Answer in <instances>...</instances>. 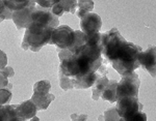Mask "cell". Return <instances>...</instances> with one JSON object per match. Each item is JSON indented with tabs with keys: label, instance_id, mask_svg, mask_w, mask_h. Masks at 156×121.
<instances>
[{
	"label": "cell",
	"instance_id": "31",
	"mask_svg": "<svg viewBox=\"0 0 156 121\" xmlns=\"http://www.w3.org/2000/svg\"><path fill=\"white\" fill-rule=\"evenodd\" d=\"M0 106H1V105H0Z\"/></svg>",
	"mask_w": 156,
	"mask_h": 121
},
{
	"label": "cell",
	"instance_id": "8",
	"mask_svg": "<svg viewBox=\"0 0 156 121\" xmlns=\"http://www.w3.org/2000/svg\"><path fill=\"white\" fill-rule=\"evenodd\" d=\"M36 7V1H29L24 8L12 12V21L19 30L26 29L31 23V14Z\"/></svg>",
	"mask_w": 156,
	"mask_h": 121
},
{
	"label": "cell",
	"instance_id": "21",
	"mask_svg": "<svg viewBox=\"0 0 156 121\" xmlns=\"http://www.w3.org/2000/svg\"><path fill=\"white\" fill-rule=\"evenodd\" d=\"M121 117L118 114L117 108L112 107L106 110L103 114V121H120Z\"/></svg>",
	"mask_w": 156,
	"mask_h": 121
},
{
	"label": "cell",
	"instance_id": "17",
	"mask_svg": "<svg viewBox=\"0 0 156 121\" xmlns=\"http://www.w3.org/2000/svg\"><path fill=\"white\" fill-rule=\"evenodd\" d=\"M15 72L11 66H6L3 69L0 70V89H3L9 86V78L14 77Z\"/></svg>",
	"mask_w": 156,
	"mask_h": 121
},
{
	"label": "cell",
	"instance_id": "12",
	"mask_svg": "<svg viewBox=\"0 0 156 121\" xmlns=\"http://www.w3.org/2000/svg\"><path fill=\"white\" fill-rule=\"evenodd\" d=\"M15 111H16L18 117L23 118L25 120H29L36 116L37 109L31 102V99H29L21 103L19 106H15Z\"/></svg>",
	"mask_w": 156,
	"mask_h": 121
},
{
	"label": "cell",
	"instance_id": "13",
	"mask_svg": "<svg viewBox=\"0 0 156 121\" xmlns=\"http://www.w3.org/2000/svg\"><path fill=\"white\" fill-rule=\"evenodd\" d=\"M55 99V96L51 93H43V92H34L31 96V102L34 103L39 110L48 109L49 105Z\"/></svg>",
	"mask_w": 156,
	"mask_h": 121
},
{
	"label": "cell",
	"instance_id": "4",
	"mask_svg": "<svg viewBox=\"0 0 156 121\" xmlns=\"http://www.w3.org/2000/svg\"><path fill=\"white\" fill-rule=\"evenodd\" d=\"M140 80L137 74L131 72L129 75L123 76L117 85V99L126 96H135L138 95Z\"/></svg>",
	"mask_w": 156,
	"mask_h": 121
},
{
	"label": "cell",
	"instance_id": "29",
	"mask_svg": "<svg viewBox=\"0 0 156 121\" xmlns=\"http://www.w3.org/2000/svg\"><path fill=\"white\" fill-rule=\"evenodd\" d=\"M18 121H27V120H25V119H23V118H20V117H19Z\"/></svg>",
	"mask_w": 156,
	"mask_h": 121
},
{
	"label": "cell",
	"instance_id": "18",
	"mask_svg": "<svg viewBox=\"0 0 156 121\" xmlns=\"http://www.w3.org/2000/svg\"><path fill=\"white\" fill-rule=\"evenodd\" d=\"M85 44V35L82 31L79 30H75V37L73 40L72 46L68 49V51H70L71 53H74L77 49H79L81 46H83Z\"/></svg>",
	"mask_w": 156,
	"mask_h": 121
},
{
	"label": "cell",
	"instance_id": "1",
	"mask_svg": "<svg viewBox=\"0 0 156 121\" xmlns=\"http://www.w3.org/2000/svg\"><path fill=\"white\" fill-rule=\"evenodd\" d=\"M100 46L102 48V55L112 63L114 69L121 77L134 72L140 66L138 55L143 51L142 47L127 42L120 34L118 28H112L102 33Z\"/></svg>",
	"mask_w": 156,
	"mask_h": 121
},
{
	"label": "cell",
	"instance_id": "20",
	"mask_svg": "<svg viewBox=\"0 0 156 121\" xmlns=\"http://www.w3.org/2000/svg\"><path fill=\"white\" fill-rule=\"evenodd\" d=\"M51 89V84L49 81L42 80L37 82L34 85V92H43V93H50Z\"/></svg>",
	"mask_w": 156,
	"mask_h": 121
},
{
	"label": "cell",
	"instance_id": "27",
	"mask_svg": "<svg viewBox=\"0 0 156 121\" xmlns=\"http://www.w3.org/2000/svg\"><path fill=\"white\" fill-rule=\"evenodd\" d=\"M30 121H40V118L37 117V116H34V117H32L31 119H29Z\"/></svg>",
	"mask_w": 156,
	"mask_h": 121
},
{
	"label": "cell",
	"instance_id": "2",
	"mask_svg": "<svg viewBox=\"0 0 156 121\" xmlns=\"http://www.w3.org/2000/svg\"><path fill=\"white\" fill-rule=\"evenodd\" d=\"M58 57V72L70 79H77L96 72L103 63L102 48L100 45L90 46L84 44L74 53L60 50Z\"/></svg>",
	"mask_w": 156,
	"mask_h": 121
},
{
	"label": "cell",
	"instance_id": "28",
	"mask_svg": "<svg viewBox=\"0 0 156 121\" xmlns=\"http://www.w3.org/2000/svg\"><path fill=\"white\" fill-rule=\"evenodd\" d=\"M3 20H5V17H4V15H0V23H1Z\"/></svg>",
	"mask_w": 156,
	"mask_h": 121
},
{
	"label": "cell",
	"instance_id": "30",
	"mask_svg": "<svg viewBox=\"0 0 156 121\" xmlns=\"http://www.w3.org/2000/svg\"><path fill=\"white\" fill-rule=\"evenodd\" d=\"M120 121H123V119H121V120H120Z\"/></svg>",
	"mask_w": 156,
	"mask_h": 121
},
{
	"label": "cell",
	"instance_id": "15",
	"mask_svg": "<svg viewBox=\"0 0 156 121\" xmlns=\"http://www.w3.org/2000/svg\"><path fill=\"white\" fill-rule=\"evenodd\" d=\"M117 81H109L106 88L102 92L101 98L104 100H107L109 103H115L117 102Z\"/></svg>",
	"mask_w": 156,
	"mask_h": 121
},
{
	"label": "cell",
	"instance_id": "10",
	"mask_svg": "<svg viewBox=\"0 0 156 121\" xmlns=\"http://www.w3.org/2000/svg\"><path fill=\"white\" fill-rule=\"evenodd\" d=\"M138 62L152 77H155L156 53L154 47L150 46L147 50L140 52V54L138 55Z\"/></svg>",
	"mask_w": 156,
	"mask_h": 121
},
{
	"label": "cell",
	"instance_id": "9",
	"mask_svg": "<svg viewBox=\"0 0 156 121\" xmlns=\"http://www.w3.org/2000/svg\"><path fill=\"white\" fill-rule=\"evenodd\" d=\"M102 27V20L99 15L89 12L80 19V28L84 35H92L98 33Z\"/></svg>",
	"mask_w": 156,
	"mask_h": 121
},
{
	"label": "cell",
	"instance_id": "25",
	"mask_svg": "<svg viewBox=\"0 0 156 121\" xmlns=\"http://www.w3.org/2000/svg\"><path fill=\"white\" fill-rule=\"evenodd\" d=\"M6 64H7L6 54L3 51H1V50H0V70L3 69L4 67H6Z\"/></svg>",
	"mask_w": 156,
	"mask_h": 121
},
{
	"label": "cell",
	"instance_id": "22",
	"mask_svg": "<svg viewBox=\"0 0 156 121\" xmlns=\"http://www.w3.org/2000/svg\"><path fill=\"white\" fill-rule=\"evenodd\" d=\"M12 92L9 89H6V88L0 89V105H9V102L12 100Z\"/></svg>",
	"mask_w": 156,
	"mask_h": 121
},
{
	"label": "cell",
	"instance_id": "11",
	"mask_svg": "<svg viewBox=\"0 0 156 121\" xmlns=\"http://www.w3.org/2000/svg\"><path fill=\"white\" fill-rule=\"evenodd\" d=\"M77 1L74 0H56L55 4L52 6L51 12L55 17H62L65 12H71L74 14L76 12Z\"/></svg>",
	"mask_w": 156,
	"mask_h": 121
},
{
	"label": "cell",
	"instance_id": "26",
	"mask_svg": "<svg viewBox=\"0 0 156 121\" xmlns=\"http://www.w3.org/2000/svg\"><path fill=\"white\" fill-rule=\"evenodd\" d=\"M71 119H72V121H80L77 118V114H72L71 115Z\"/></svg>",
	"mask_w": 156,
	"mask_h": 121
},
{
	"label": "cell",
	"instance_id": "23",
	"mask_svg": "<svg viewBox=\"0 0 156 121\" xmlns=\"http://www.w3.org/2000/svg\"><path fill=\"white\" fill-rule=\"evenodd\" d=\"M123 121H147V115L144 112H138L136 114L132 115L131 117L127 118V119H123Z\"/></svg>",
	"mask_w": 156,
	"mask_h": 121
},
{
	"label": "cell",
	"instance_id": "7",
	"mask_svg": "<svg viewBox=\"0 0 156 121\" xmlns=\"http://www.w3.org/2000/svg\"><path fill=\"white\" fill-rule=\"evenodd\" d=\"M31 22L42 24V25H44V26L50 27V28H52V29H55L59 26L58 18L55 17L54 15L52 14L51 9L42 8V7L37 6V5L31 14Z\"/></svg>",
	"mask_w": 156,
	"mask_h": 121
},
{
	"label": "cell",
	"instance_id": "3",
	"mask_svg": "<svg viewBox=\"0 0 156 121\" xmlns=\"http://www.w3.org/2000/svg\"><path fill=\"white\" fill-rule=\"evenodd\" d=\"M53 29L42 24L31 22L26 28L22 42V49L39 52L45 45L50 44Z\"/></svg>",
	"mask_w": 156,
	"mask_h": 121
},
{
	"label": "cell",
	"instance_id": "19",
	"mask_svg": "<svg viewBox=\"0 0 156 121\" xmlns=\"http://www.w3.org/2000/svg\"><path fill=\"white\" fill-rule=\"evenodd\" d=\"M29 1L30 0H9V1L6 0V1H4V4H5L7 8H9L14 12L24 8L29 3Z\"/></svg>",
	"mask_w": 156,
	"mask_h": 121
},
{
	"label": "cell",
	"instance_id": "24",
	"mask_svg": "<svg viewBox=\"0 0 156 121\" xmlns=\"http://www.w3.org/2000/svg\"><path fill=\"white\" fill-rule=\"evenodd\" d=\"M55 1L56 0H39V1H36V4H39L40 7L42 8H46V9H51L52 6L55 4Z\"/></svg>",
	"mask_w": 156,
	"mask_h": 121
},
{
	"label": "cell",
	"instance_id": "16",
	"mask_svg": "<svg viewBox=\"0 0 156 121\" xmlns=\"http://www.w3.org/2000/svg\"><path fill=\"white\" fill-rule=\"evenodd\" d=\"M77 7L78 9L75 12V15L79 19H81L82 17H84L89 12H93L94 1H90V0H80V1H77Z\"/></svg>",
	"mask_w": 156,
	"mask_h": 121
},
{
	"label": "cell",
	"instance_id": "14",
	"mask_svg": "<svg viewBox=\"0 0 156 121\" xmlns=\"http://www.w3.org/2000/svg\"><path fill=\"white\" fill-rule=\"evenodd\" d=\"M109 83V80L106 76H102V77H99L96 80L95 84L93 85L92 87V98L94 100H98L100 97H101L102 92L104 91V89L106 88V86Z\"/></svg>",
	"mask_w": 156,
	"mask_h": 121
},
{
	"label": "cell",
	"instance_id": "6",
	"mask_svg": "<svg viewBox=\"0 0 156 121\" xmlns=\"http://www.w3.org/2000/svg\"><path fill=\"white\" fill-rule=\"evenodd\" d=\"M117 111L121 119H127L143 111V105L135 96H126L117 99Z\"/></svg>",
	"mask_w": 156,
	"mask_h": 121
},
{
	"label": "cell",
	"instance_id": "5",
	"mask_svg": "<svg viewBox=\"0 0 156 121\" xmlns=\"http://www.w3.org/2000/svg\"><path fill=\"white\" fill-rule=\"evenodd\" d=\"M75 37V30L68 25H62L53 29L50 44L55 45L57 50H68L72 46Z\"/></svg>",
	"mask_w": 156,
	"mask_h": 121
}]
</instances>
